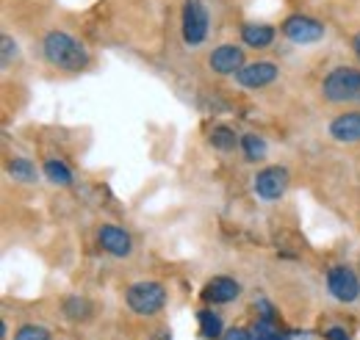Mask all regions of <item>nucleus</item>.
I'll list each match as a JSON object with an SVG mask.
<instances>
[{
    "label": "nucleus",
    "mask_w": 360,
    "mask_h": 340,
    "mask_svg": "<svg viewBox=\"0 0 360 340\" xmlns=\"http://www.w3.org/2000/svg\"><path fill=\"white\" fill-rule=\"evenodd\" d=\"M42 53L47 64L64 72H81L89 67V50L84 47L81 39H75L67 31H50L42 39Z\"/></svg>",
    "instance_id": "1"
},
{
    "label": "nucleus",
    "mask_w": 360,
    "mask_h": 340,
    "mask_svg": "<svg viewBox=\"0 0 360 340\" xmlns=\"http://www.w3.org/2000/svg\"><path fill=\"white\" fill-rule=\"evenodd\" d=\"M208 31H211V14L205 8L202 0H183V8H180V37L186 47H200L208 39Z\"/></svg>",
    "instance_id": "2"
},
{
    "label": "nucleus",
    "mask_w": 360,
    "mask_h": 340,
    "mask_svg": "<svg viewBox=\"0 0 360 340\" xmlns=\"http://www.w3.org/2000/svg\"><path fill=\"white\" fill-rule=\"evenodd\" d=\"M321 94L330 103H360V70L352 67H335L324 84Z\"/></svg>",
    "instance_id": "3"
},
{
    "label": "nucleus",
    "mask_w": 360,
    "mask_h": 340,
    "mask_svg": "<svg viewBox=\"0 0 360 340\" xmlns=\"http://www.w3.org/2000/svg\"><path fill=\"white\" fill-rule=\"evenodd\" d=\"M125 299H128V307L139 315H155L167 304V288L161 282H153V280L136 282V285L128 288Z\"/></svg>",
    "instance_id": "4"
},
{
    "label": "nucleus",
    "mask_w": 360,
    "mask_h": 340,
    "mask_svg": "<svg viewBox=\"0 0 360 340\" xmlns=\"http://www.w3.org/2000/svg\"><path fill=\"white\" fill-rule=\"evenodd\" d=\"M283 37L294 44H314L324 39V22L308 14H291L283 22Z\"/></svg>",
    "instance_id": "5"
},
{
    "label": "nucleus",
    "mask_w": 360,
    "mask_h": 340,
    "mask_svg": "<svg viewBox=\"0 0 360 340\" xmlns=\"http://www.w3.org/2000/svg\"><path fill=\"white\" fill-rule=\"evenodd\" d=\"M327 291L333 294V299L349 304L360 296V280L358 274L349 266H333L327 271Z\"/></svg>",
    "instance_id": "6"
},
{
    "label": "nucleus",
    "mask_w": 360,
    "mask_h": 340,
    "mask_svg": "<svg viewBox=\"0 0 360 340\" xmlns=\"http://www.w3.org/2000/svg\"><path fill=\"white\" fill-rule=\"evenodd\" d=\"M255 194L264 202H277L288 188V169L283 166H266L255 174Z\"/></svg>",
    "instance_id": "7"
},
{
    "label": "nucleus",
    "mask_w": 360,
    "mask_h": 340,
    "mask_svg": "<svg viewBox=\"0 0 360 340\" xmlns=\"http://www.w3.org/2000/svg\"><path fill=\"white\" fill-rule=\"evenodd\" d=\"M208 67L217 75H236L244 67V50L238 44H219L208 55Z\"/></svg>",
    "instance_id": "8"
},
{
    "label": "nucleus",
    "mask_w": 360,
    "mask_h": 340,
    "mask_svg": "<svg viewBox=\"0 0 360 340\" xmlns=\"http://www.w3.org/2000/svg\"><path fill=\"white\" fill-rule=\"evenodd\" d=\"M274 81H277V67L271 61H252L236 72V84L244 89H264Z\"/></svg>",
    "instance_id": "9"
},
{
    "label": "nucleus",
    "mask_w": 360,
    "mask_h": 340,
    "mask_svg": "<svg viewBox=\"0 0 360 340\" xmlns=\"http://www.w3.org/2000/svg\"><path fill=\"white\" fill-rule=\"evenodd\" d=\"M97 241L108 255L114 257H128L134 252V238L122 227H114V224H103L100 233H97Z\"/></svg>",
    "instance_id": "10"
},
{
    "label": "nucleus",
    "mask_w": 360,
    "mask_h": 340,
    "mask_svg": "<svg viewBox=\"0 0 360 340\" xmlns=\"http://www.w3.org/2000/svg\"><path fill=\"white\" fill-rule=\"evenodd\" d=\"M327 133L338 141V144H358L360 141V111H349V114H341L330 122Z\"/></svg>",
    "instance_id": "11"
},
{
    "label": "nucleus",
    "mask_w": 360,
    "mask_h": 340,
    "mask_svg": "<svg viewBox=\"0 0 360 340\" xmlns=\"http://www.w3.org/2000/svg\"><path fill=\"white\" fill-rule=\"evenodd\" d=\"M238 294H241V285H238L233 277H214V280L205 285L202 299L211 301V304H227V301H233Z\"/></svg>",
    "instance_id": "12"
},
{
    "label": "nucleus",
    "mask_w": 360,
    "mask_h": 340,
    "mask_svg": "<svg viewBox=\"0 0 360 340\" xmlns=\"http://www.w3.org/2000/svg\"><path fill=\"white\" fill-rule=\"evenodd\" d=\"M274 28L266 25V22H247L244 28H241V42L247 44V47H252V50H266L271 42H274Z\"/></svg>",
    "instance_id": "13"
},
{
    "label": "nucleus",
    "mask_w": 360,
    "mask_h": 340,
    "mask_svg": "<svg viewBox=\"0 0 360 340\" xmlns=\"http://www.w3.org/2000/svg\"><path fill=\"white\" fill-rule=\"evenodd\" d=\"M266 150H269V147H266V141H264L258 133H244V136H241V152H244L247 161H252V164H255V161H264V158H266Z\"/></svg>",
    "instance_id": "14"
},
{
    "label": "nucleus",
    "mask_w": 360,
    "mask_h": 340,
    "mask_svg": "<svg viewBox=\"0 0 360 340\" xmlns=\"http://www.w3.org/2000/svg\"><path fill=\"white\" fill-rule=\"evenodd\" d=\"M45 177L53 183V185H70V183H72V171H70V166H67L64 161H56V158L45 161Z\"/></svg>",
    "instance_id": "15"
},
{
    "label": "nucleus",
    "mask_w": 360,
    "mask_h": 340,
    "mask_svg": "<svg viewBox=\"0 0 360 340\" xmlns=\"http://www.w3.org/2000/svg\"><path fill=\"white\" fill-rule=\"evenodd\" d=\"M6 169H8V174L14 180H20V183H34L37 180V166L28 158H11Z\"/></svg>",
    "instance_id": "16"
},
{
    "label": "nucleus",
    "mask_w": 360,
    "mask_h": 340,
    "mask_svg": "<svg viewBox=\"0 0 360 340\" xmlns=\"http://www.w3.org/2000/svg\"><path fill=\"white\" fill-rule=\"evenodd\" d=\"M64 313H67V318H72V321H86L91 315L89 299H81V296L64 299Z\"/></svg>",
    "instance_id": "17"
},
{
    "label": "nucleus",
    "mask_w": 360,
    "mask_h": 340,
    "mask_svg": "<svg viewBox=\"0 0 360 340\" xmlns=\"http://www.w3.org/2000/svg\"><path fill=\"white\" fill-rule=\"evenodd\" d=\"M208 141L217 147V150H236V144H241V138L236 136V130L230 128H214L211 130V136H208Z\"/></svg>",
    "instance_id": "18"
},
{
    "label": "nucleus",
    "mask_w": 360,
    "mask_h": 340,
    "mask_svg": "<svg viewBox=\"0 0 360 340\" xmlns=\"http://www.w3.org/2000/svg\"><path fill=\"white\" fill-rule=\"evenodd\" d=\"M200 332L208 340H217L222 335V318L217 313H211V310H202L200 313Z\"/></svg>",
    "instance_id": "19"
},
{
    "label": "nucleus",
    "mask_w": 360,
    "mask_h": 340,
    "mask_svg": "<svg viewBox=\"0 0 360 340\" xmlns=\"http://www.w3.org/2000/svg\"><path fill=\"white\" fill-rule=\"evenodd\" d=\"M14 340H50V332L39 324H25V327H20Z\"/></svg>",
    "instance_id": "20"
},
{
    "label": "nucleus",
    "mask_w": 360,
    "mask_h": 340,
    "mask_svg": "<svg viewBox=\"0 0 360 340\" xmlns=\"http://www.w3.org/2000/svg\"><path fill=\"white\" fill-rule=\"evenodd\" d=\"M0 47H3V67H11V61L17 58V42L6 34V37L0 39Z\"/></svg>",
    "instance_id": "21"
},
{
    "label": "nucleus",
    "mask_w": 360,
    "mask_h": 340,
    "mask_svg": "<svg viewBox=\"0 0 360 340\" xmlns=\"http://www.w3.org/2000/svg\"><path fill=\"white\" fill-rule=\"evenodd\" d=\"M255 340H288V338H283V335L271 332L266 324H258V335H255Z\"/></svg>",
    "instance_id": "22"
},
{
    "label": "nucleus",
    "mask_w": 360,
    "mask_h": 340,
    "mask_svg": "<svg viewBox=\"0 0 360 340\" xmlns=\"http://www.w3.org/2000/svg\"><path fill=\"white\" fill-rule=\"evenodd\" d=\"M222 340H252V338H250L247 329H230V332H225V338Z\"/></svg>",
    "instance_id": "23"
},
{
    "label": "nucleus",
    "mask_w": 360,
    "mask_h": 340,
    "mask_svg": "<svg viewBox=\"0 0 360 340\" xmlns=\"http://www.w3.org/2000/svg\"><path fill=\"white\" fill-rule=\"evenodd\" d=\"M324 338L327 340H349V335H347L344 329H338V327H335V329H327V332H324Z\"/></svg>",
    "instance_id": "24"
},
{
    "label": "nucleus",
    "mask_w": 360,
    "mask_h": 340,
    "mask_svg": "<svg viewBox=\"0 0 360 340\" xmlns=\"http://www.w3.org/2000/svg\"><path fill=\"white\" fill-rule=\"evenodd\" d=\"M150 340H172V335H169V329H158Z\"/></svg>",
    "instance_id": "25"
},
{
    "label": "nucleus",
    "mask_w": 360,
    "mask_h": 340,
    "mask_svg": "<svg viewBox=\"0 0 360 340\" xmlns=\"http://www.w3.org/2000/svg\"><path fill=\"white\" fill-rule=\"evenodd\" d=\"M352 50H355V55H358V61H360V31L355 34V39H352Z\"/></svg>",
    "instance_id": "26"
}]
</instances>
